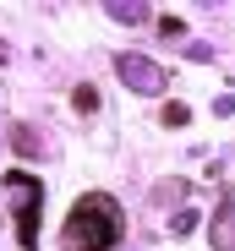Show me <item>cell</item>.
<instances>
[{"instance_id":"cell-1","label":"cell","mask_w":235,"mask_h":251,"mask_svg":"<svg viewBox=\"0 0 235 251\" xmlns=\"http://www.w3.org/2000/svg\"><path fill=\"white\" fill-rule=\"evenodd\" d=\"M121 235H126V219H121V207H115V197L88 191V197L66 213L60 246H66V251H115Z\"/></svg>"},{"instance_id":"cell-4","label":"cell","mask_w":235,"mask_h":251,"mask_svg":"<svg viewBox=\"0 0 235 251\" xmlns=\"http://www.w3.org/2000/svg\"><path fill=\"white\" fill-rule=\"evenodd\" d=\"M208 240H213V251H235V197L219 202V213L208 224Z\"/></svg>"},{"instance_id":"cell-3","label":"cell","mask_w":235,"mask_h":251,"mask_svg":"<svg viewBox=\"0 0 235 251\" xmlns=\"http://www.w3.org/2000/svg\"><path fill=\"white\" fill-rule=\"evenodd\" d=\"M121 82H126V88H142V93H159L164 88V71L148 66L142 55H121Z\"/></svg>"},{"instance_id":"cell-5","label":"cell","mask_w":235,"mask_h":251,"mask_svg":"<svg viewBox=\"0 0 235 251\" xmlns=\"http://www.w3.org/2000/svg\"><path fill=\"white\" fill-rule=\"evenodd\" d=\"M77 109L93 115V109H99V88H77Z\"/></svg>"},{"instance_id":"cell-2","label":"cell","mask_w":235,"mask_h":251,"mask_svg":"<svg viewBox=\"0 0 235 251\" xmlns=\"http://www.w3.org/2000/svg\"><path fill=\"white\" fill-rule=\"evenodd\" d=\"M6 191H11V207H17V240L33 251L38 246V207H44V186H38L33 175L11 170L6 175Z\"/></svg>"}]
</instances>
